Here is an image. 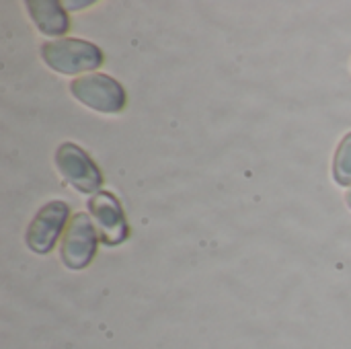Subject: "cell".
<instances>
[{
    "label": "cell",
    "mask_w": 351,
    "mask_h": 349,
    "mask_svg": "<svg viewBox=\"0 0 351 349\" xmlns=\"http://www.w3.org/2000/svg\"><path fill=\"white\" fill-rule=\"evenodd\" d=\"M43 62L62 74H80L95 70L103 64V51L86 39H58L41 45Z\"/></svg>",
    "instance_id": "6da1fadb"
},
{
    "label": "cell",
    "mask_w": 351,
    "mask_h": 349,
    "mask_svg": "<svg viewBox=\"0 0 351 349\" xmlns=\"http://www.w3.org/2000/svg\"><path fill=\"white\" fill-rule=\"evenodd\" d=\"M70 93L76 101L101 113H119L125 107V91L109 74L78 76L72 80Z\"/></svg>",
    "instance_id": "7a4b0ae2"
},
{
    "label": "cell",
    "mask_w": 351,
    "mask_h": 349,
    "mask_svg": "<svg viewBox=\"0 0 351 349\" xmlns=\"http://www.w3.org/2000/svg\"><path fill=\"white\" fill-rule=\"evenodd\" d=\"M58 173L80 193H99L103 175L88 154L72 142H64L56 150Z\"/></svg>",
    "instance_id": "3957f363"
},
{
    "label": "cell",
    "mask_w": 351,
    "mask_h": 349,
    "mask_svg": "<svg viewBox=\"0 0 351 349\" xmlns=\"http://www.w3.org/2000/svg\"><path fill=\"white\" fill-rule=\"evenodd\" d=\"M97 243L99 239L90 216L82 212L72 216L60 249L62 263L70 269H84L97 253Z\"/></svg>",
    "instance_id": "277c9868"
},
{
    "label": "cell",
    "mask_w": 351,
    "mask_h": 349,
    "mask_svg": "<svg viewBox=\"0 0 351 349\" xmlns=\"http://www.w3.org/2000/svg\"><path fill=\"white\" fill-rule=\"evenodd\" d=\"M68 218V206L64 202H49L45 204L35 218L31 220L29 228H27V247L37 253V255H45L53 249L64 224Z\"/></svg>",
    "instance_id": "5b68a950"
},
{
    "label": "cell",
    "mask_w": 351,
    "mask_h": 349,
    "mask_svg": "<svg viewBox=\"0 0 351 349\" xmlns=\"http://www.w3.org/2000/svg\"><path fill=\"white\" fill-rule=\"evenodd\" d=\"M88 212L95 220L99 234L103 243L107 245H119L128 239V222L123 216V210L115 195L107 191H99L88 200Z\"/></svg>",
    "instance_id": "8992f818"
},
{
    "label": "cell",
    "mask_w": 351,
    "mask_h": 349,
    "mask_svg": "<svg viewBox=\"0 0 351 349\" xmlns=\"http://www.w3.org/2000/svg\"><path fill=\"white\" fill-rule=\"evenodd\" d=\"M29 16L37 25V29L43 35L58 37L64 35L70 29V19L64 10V6L56 0H27L25 2Z\"/></svg>",
    "instance_id": "52a82bcc"
},
{
    "label": "cell",
    "mask_w": 351,
    "mask_h": 349,
    "mask_svg": "<svg viewBox=\"0 0 351 349\" xmlns=\"http://www.w3.org/2000/svg\"><path fill=\"white\" fill-rule=\"evenodd\" d=\"M333 177L341 187L351 185V134H348L337 146L333 158Z\"/></svg>",
    "instance_id": "ba28073f"
},
{
    "label": "cell",
    "mask_w": 351,
    "mask_h": 349,
    "mask_svg": "<svg viewBox=\"0 0 351 349\" xmlns=\"http://www.w3.org/2000/svg\"><path fill=\"white\" fill-rule=\"evenodd\" d=\"M88 4H93L90 0H84V2H66L64 6L66 8H80V6H88Z\"/></svg>",
    "instance_id": "9c48e42d"
},
{
    "label": "cell",
    "mask_w": 351,
    "mask_h": 349,
    "mask_svg": "<svg viewBox=\"0 0 351 349\" xmlns=\"http://www.w3.org/2000/svg\"><path fill=\"white\" fill-rule=\"evenodd\" d=\"M346 202H348V206H350V210H351V189L348 191V195H346Z\"/></svg>",
    "instance_id": "30bf717a"
}]
</instances>
